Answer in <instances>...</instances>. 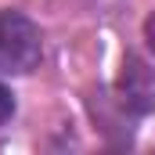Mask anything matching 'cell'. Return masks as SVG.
Wrapping results in <instances>:
<instances>
[{
  "label": "cell",
  "mask_w": 155,
  "mask_h": 155,
  "mask_svg": "<svg viewBox=\"0 0 155 155\" xmlns=\"http://www.w3.org/2000/svg\"><path fill=\"white\" fill-rule=\"evenodd\" d=\"M144 40H148V47H152V54H155V15L148 18V25H144Z\"/></svg>",
  "instance_id": "cell-3"
},
{
  "label": "cell",
  "mask_w": 155,
  "mask_h": 155,
  "mask_svg": "<svg viewBox=\"0 0 155 155\" xmlns=\"http://www.w3.org/2000/svg\"><path fill=\"white\" fill-rule=\"evenodd\" d=\"M11 112H15V101H11V94H7V90L0 87V126H4L7 119H11Z\"/></svg>",
  "instance_id": "cell-2"
},
{
  "label": "cell",
  "mask_w": 155,
  "mask_h": 155,
  "mask_svg": "<svg viewBox=\"0 0 155 155\" xmlns=\"http://www.w3.org/2000/svg\"><path fill=\"white\" fill-rule=\"evenodd\" d=\"M43 58V36L22 11H0V76H25Z\"/></svg>",
  "instance_id": "cell-1"
}]
</instances>
